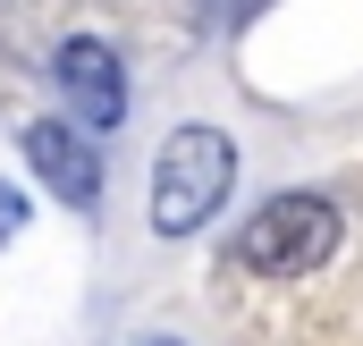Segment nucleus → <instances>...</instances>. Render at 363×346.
<instances>
[{
    "label": "nucleus",
    "instance_id": "obj_1",
    "mask_svg": "<svg viewBox=\"0 0 363 346\" xmlns=\"http://www.w3.org/2000/svg\"><path fill=\"white\" fill-rule=\"evenodd\" d=\"M228 177H237V152L220 127H178L152 161V228L161 237H194L220 203H228Z\"/></svg>",
    "mask_w": 363,
    "mask_h": 346
},
{
    "label": "nucleus",
    "instance_id": "obj_2",
    "mask_svg": "<svg viewBox=\"0 0 363 346\" xmlns=\"http://www.w3.org/2000/svg\"><path fill=\"white\" fill-rule=\"evenodd\" d=\"M338 237H347V220H338L330 194H271L237 228V262L254 279H296V270H321L338 254Z\"/></svg>",
    "mask_w": 363,
    "mask_h": 346
},
{
    "label": "nucleus",
    "instance_id": "obj_3",
    "mask_svg": "<svg viewBox=\"0 0 363 346\" xmlns=\"http://www.w3.org/2000/svg\"><path fill=\"white\" fill-rule=\"evenodd\" d=\"M51 68H60V93H68V110H77L85 127H118V118H127V68H118L110 43L77 34V43H60Z\"/></svg>",
    "mask_w": 363,
    "mask_h": 346
},
{
    "label": "nucleus",
    "instance_id": "obj_4",
    "mask_svg": "<svg viewBox=\"0 0 363 346\" xmlns=\"http://www.w3.org/2000/svg\"><path fill=\"white\" fill-rule=\"evenodd\" d=\"M26 161H34V177H43L60 203H77V211L101 203V152H93L68 118H34V127H26Z\"/></svg>",
    "mask_w": 363,
    "mask_h": 346
},
{
    "label": "nucleus",
    "instance_id": "obj_5",
    "mask_svg": "<svg viewBox=\"0 0 363 346\" xmlns=\"http://www.w3.org/2000/svg\"><path fill=\"white\" fill-rule=\"evenodd\" d=\"M135 346H178V338H135Z\"/></svg>",
    "mask_w": 363,
    "mask_h": 346
}]
</instances>
